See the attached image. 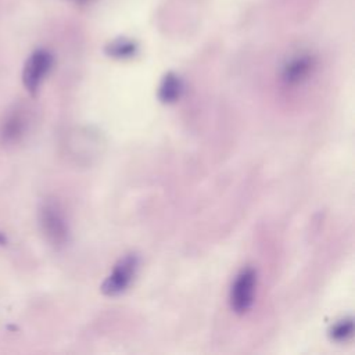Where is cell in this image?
<instances>
[{
  "mask_svg": "<svg viewBox=\"0 0 355 355\" xmlns=\"http://www.w3.org/2000/svg\"><path fill=\"white\" fill-rule=\"evenodd\" d=\"M39 227L46 241L54 248H62L69 243V225L61 205L53 200L42 201L39 207Z\"/></svg>",
  "mask_w": 355,
  "mask_h": 355,
  "instance_id": "obj_1",
  "label": "cell"
},
{
  "mask_svg": "<svg viewBox=\"0 0 355 355\" xmlns=\"http://www.w3.org/2000/svg\"><path fill=\"white\" fill-rule=\"evenodd\" d=\"M318 68V58L309 50H298L284 58L279 76L284 86L297 87L306 83Z\"/></svg>",
  "mask_w": 355,
  "mask_h": 355,
  "instance_id": "obj_2",
  "label": "cell"
},
{
  "mask_svg": "<svg viewBox=\"0 0 355 355\" xmlns=\"http://www.w3.org/2000/svg\"><path fill=\"white\" fill-rule=\"evenodd\" d=\"M140 265V258L135 252L125 254L112 266L108 276L104 279L100 290L107 297H118L123 294L135 280Z\"/></svg>",
  "mask_w": 355,
  "mask_h": 355,
  "instance_id": "obj_3",
  "label": "cell"
},
{
  "mask_svg": "<svg viewBox=\"0 0 355 355\" xmlns=\"http://www.w3.org/2000/svg\"><path fill=\"white\" fill-rule=\"evenodd\" d=\"M258 286L257 270L251 266L243 268L233 279L229 290L230 309L237 315L247 313L255 301Z\"/></svg>",
  "mask_w": 355,
  "mask_h": 355,
  "instance_id": "obj_4",
  "label": "cell"
},
{
  "mask_svg": "<svg viewBox=\"0 0 355 355\" xmlns=\"http://www.w3.org/2000/svg\"><path fill=\"white\" fill-rule=\"evenodd\" d=\"M54 65V55L47 49H36L26 58L22 69V83L35 96Z\"/></svg>",
  "mask_w": 355,
  "mask_h": 355,
  "instance_id": "obj_5",
  "label": "cell"
},
{
  "mask_svg": "<svg viewBox=\"0 0 355 355\" xmlns=\"http://www.w3.org/2000/svg\"><path fill=\"white\" fill-rule=\"evenodd\" d=\"M29 118L21 105L10 108L0 122V143L6 147L18 144L26 135Z\"/></svg>",
  "mask_w": 355,
  "mask_h": 355,
  "instance_id": "obj_6",
  "label": "cell"
},
{
  "mask_svg": "<svg viewBox=\"0 0 355 355\" xmlns=\"http://www.w3.org/2000/svg\"><path fill=\"white\" fill-rule=\"evenodd\" d=\"M184 92L182 78L175 72H166L158 86V98L164 104H173L180 100Z\"/></svg>",
  "mask_w": 355,
  "mask_h": 355,
  "instance_id": "obj_7",
  "label": "cell"
},
{
  "mask_svg": "<svg viewBox=\"0 0 355 355\" xmlns=\"http://www.w3.org/2000/svg\"><path fill=\"white\" fill-rule=\"evenodd\" d=\"M104 51L111 58H115V60H129V58H133L137 54L139 46L132 39L118 37V39L111 40L105 46Z\"/></svg>",
  "mask_w": 355,
  "mask_h": 355,
  "instance_id": "obj_8",
  "label": "cell"
},
{
  "mask_svg": "<svg viewBox=\"0 0 355 355\" xmlns=\"http://www.w3.org/2000/svg\"><path fill=\"white\" fill-rule=\"evenodd\" d=\"M352 336H354V320L351 316H345L336 320L329 329L330 340L338 344H344L349 341Z\"/></svg>",
  "mask_w": 355,
  "mask_h": 355,
  "instance_id": "obj_9",
  "label": "cell"
},
{
  "mask_svg": "<svg viewBox=\"0 0 355 355\" xmlns=\"http://www.w3.org/2000/svg\"><path fill=\"white\" fill-rule=\"evenodd\" d=\"M6 241V239L1 236V233H0V244H3Z\"/></svg>",
  "mask_w": 355,
  "mask_h": 355,
  "instance_id": "obj_10",
  "label": "cell"
},
{
  "mask_svg": "<svg viewBox=\"0 0 355 355\" xmlns=\"http://www.w3.org/2000/svg\"><path fill=\"white\" fill-rule=\"evenodd\" d=\"M75 1H86V0H75Z\"/></svg>",
  "mask_w": 355,
  "mask_h": 355,
  "instance_id": "obj_11",
  "label": "cell"
}]
</instances>
